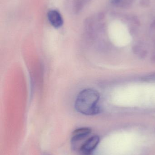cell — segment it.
<instances>
[{
    "label": "cell",
    "mask_w": 155,
    "mask_h": 155,
    "mask_svg": "<svg viewBox=\"0 0 155 155\" xmlns=\"http://www.w3.org/2000/svg\"><path fill=\"white\" fill-rule=\"evenodd\" d=\"M120 1V0H114V2H119Z\"/></svg>",
    "instance_id": "cell-6"
},
{
    "label": "cell",
    "mask_w": 155,
    "mask_h": 155,
    "mask_svg": "<svg viewBox=\"0 0 155 155\" xmlns=\"http://www.w3.org/2000/svg\"><path fill=\"white\" fill-rule=\"evenodd\" d=\"M100 99L99 93L92 89H86L79 93L75 103L76 109L79 113L86 115H94L101 112L98 103Z\"/></svg>",
    "instance_id": "cell-1"
},
{
    "label": "cell",
    "mask_w": 155,
    "mask_h": 155,
    "mask_svg": "<svg viewBox=\"0 0 155 155\" xmlns=\"http://www.w3.org/2000/svg\"><path fill=\"white\" fill-rule=\"evenodd\" d=\"M48 19L54 27H61L63 24V20L61 14L57 10H50L47 14Z\"/></svg>",
    "instance_id": "cell-3"
},
{
    "label": "cell",
    "mask_w": 155,
    "mask_h": 155,
    "mask_svg": "<svg viewBox=\"0 0 155 155\" xmlns=\"http://www.w3.org/2000/svg\"><path fill=\"white\" fill-rule=\"evenodd\" d=\"M152 27L154 28L155 29V21H154V22H153V24H152Z\"/></svg>",
    "instance_id": "cell-5"
},
{
    "label": "cell",
    "mask_w": 155,
    "mask_h": 155,
    "mask_svg": "<svg viewBox=\"0 0 155 155\" xmlns=\"http://www.w3.org/2000/svg\"><path fill=\"white\" fill-rule=\"evenodd\" d=\"M100 138L94 136L88 138L80 148V151L83 155H90L95 149L100 142Z\"/></svg>",
    "instance_id": "cell-2"
},
{
    "label": "cell",
    "mask_w": 155,
    "mask_h": 155,
    "mask_svg": "<svg viewBox=\"0 0 155 155\" xmlns=\"http://www.w3.org/2000/svg\"><path fill=\"white\" fill-rule=\"evenodd\" d=\"M91 131L92 130L89 128H81L75 130L72 134V141L76 142L83 139L88 136Z\"/></svg>",
    "instance_id": "cell-4"
}]
</instances>
